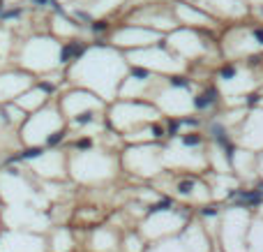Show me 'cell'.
I'll use <instances>...</instances> for the list:
<instances>
[{
	"label": "cell",
	"mask_w": 263,
	"mask_h": 252,
	"mask_svg": "<svg viewBox=\"0 0 263 252\" xmlns=\"http://www.w3.org/2000/svg\"><path fill=\"white\" fill-rule=\"evenodd\" d=\"M185 143H190V146H194V143H199V137H196V134H192V137H187V139H185Z\"/></svg>",
	"instance_id": "3957f363"
},
{
	"label": "cell",
	"mask_w": 263,
	"mask_h": 252,
	"mask_svg": "<svg viewBox=\"0 0 263 252\" xmlns=\"http://www.w3.org/2000/svg\"><path fill=\"white\" fill-rule=\"evenodd\" d=\"M77 53H79V46H67V49H65V53H63V60H69L72 56H77Z\"/></svg>",
	"instance_id": "7a4b0ae2"
},
{
	"label": "cell",
	"mask_w": 263,
	"mask_h": 252,
	"mask_svg": "<svg viewBox=\"0 0 263 252\" xmlns=\"http://www.w3.org/2000/svg\"><path fill=\"white\" fill-rule=\"evenodd\" d=\"M32 3H46V0H32Z\"/></svg>",
	"instance_id": "277c9868"
},
{
	"label": "cell",
	"mask_w": 263,
	"mask_h": 252,
	"mask_svg": "<svg viewBox=\"0 0 263 252\" xmlns=\"http://www.w3.org/2000/svg\"><path fill=\"white\" fill-rule=\"evenodd\" d=\"M213 102H215V91H208L205 95L196 97V106H199V109H205V106H210Z\"/></svg>",
	"instance_id": "6da1fadb"
}]
</instances>
